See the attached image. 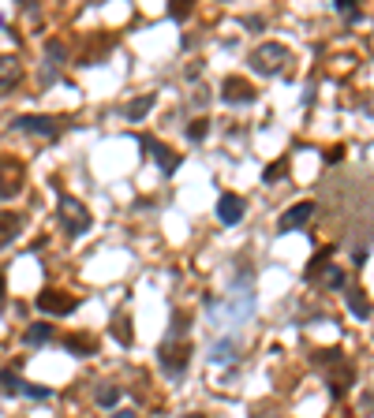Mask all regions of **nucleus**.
<instances>
[{
	"mask_svg": "<svg viewBox=\"0 0 374 418\" xmlns=\"http://www.w3.org/2000/svg\"><path fill=\"white\" fill-rule=\"evenodd\" d=\"M341 157H344V150H341V146H333V150L326 153V161H330V164H337V161H341Z\"/></svg>",
	"mask_w": 374,
	"mask_h": 418,
	"instance_id": "nucleus-30",
	"label": "nucleus"
},
{
	"mask_svg": "<svg viewBox=\"0 0 374 418\" xmlns=\"http://www.w3.org/2000/svg\"><path fill=\"white\" fill-rule=\"evenodd\" d=\"M0 303H4V273H0Z\"/></svg>",
	"mask_w": 374,
	"mask_h": 418,
	"instance_id": "nucleus-32",
	"label": "nucleus"
},
{
	"mask_svg": "<svg viewBox=\"0 0 374 418\" xmlns=\"http://www.w3.org/2000/svg\"><path fill=\"white\" fill-rule=\"evenodd\" d=\"M187 325H191L187 314H172V332H169V340H180V336L187 332Z\"/></svg>",
	"mask_w": 374,
	"mask_h": 418,
	"instance_id": "nucleus-23",
	"label": "nucleus"
},
{
	"mask_svg": "<svg viewBox=\"0 0 374 418\" xmlns=\"http://www.w3.org/2000/svg\"><path fill=\"white\" fill-rule=\"evenodd\" d=\"M23 396H34V399H45V396H49V388H45V385H30V381H26V385H23Z\"/></svg>",
	"mask_w": 374,
	"mask_h": 418,
	"instance_id": "nucleus-28",
	"label": "nucleus"
},
{
	"mask_svg": "<svg viewBox=\"0 0 374 418\" xmlns=\"http://www.w3.org/2000/svg\"><path fill=\"white\" fill-rule=\"evenodd\" d=\"M187 359H191V343L187 340H165L158 348V362L169 377H184L187 370Z\"/></svg>",
	"mask_w": 374,
	"mask_h": 418,
	"instance_id": "nucleus-4",
	"label": "nucleus"
},
{
	"mask_svg": "<svg viewBox=\"0 0 374 418\" xmlns=\"http://www.w3.org/2000/svg\"><path fill=\"white\" fill-rule=\"evenodd\" d=\"M330 258H333V247H322V250H318L311 262H307V273H303L307 281H318V276L326 273V265H330Z\"/></svg>",
	"mask_w": 374,
	"mask_h": 418,
	"instance_id": "nucleus-16",
	"label": "nucleus"
},
{
	"mask_svg": "<svg viewBox=\"0 0 374 418\" xmlns=\"http://www.w3.org/2000/svg\"><path fill=\"white\" fill-rule=\"evenodd\" d=\"M23 82V64L15 57H0V97H8Z\"/></svg>",
	"mask_w": 374,
	"mask_h": 418,
	"instance_id": "nucleus-11",
	"label": "nucleus"
},
{
	"mask_svg": "<svg viewBox=\"0 0 374 418\" xmlns=\"http://www.w3.org/2000/svg\"><path fill=\"white\" fill-rule=\"evenodd\" d=\"M315 366L318 370H326V381H330V392L341 399L344 392H348V385H352V362L344 359V351H315Z\"/></svg>",
	"mask_w": 374,
	"mask_h": 418,
	"instance_id": "nucleus-1",
	"label": "nucleus"
},
{
	"mask_svg": "<svg viewBox=\"0 0 374 418\" xmlns=\"http://www.w3.org/2000/svg\"><path fill=\"white\" fill-rule=\"evenodd\" d=\"M23 340L30 343V348H41V343H49V340H53V325H45V321H34V325H26Z\"/></svg>",
	"mask_w": 374,
	"mask_h": 418,
	"instance_id": "nucleus-15",
	"label": "nucleus"
},
{
	"mask_svg": "<svg viewBox=\"0 0 374 418\" xmlns=\"http://www.w3.org/2000/svg\"><path fill=\"white\" fill-rule=\"evenodd\" d=\"M333 8H337V12H341V15H344V19H355V15H359V8H355V4H352V0H337V4H333Z\"/></svg>",
	"mask_w": 374,
	"mask_h": 418,
	"instance_id": "nucleus-27",
	"label": "nucleus"
},
{
	"mask_svg": "<svg viewBox=\"0 0 374 418\" xmlns=\"http://www.w3.org/2000/svg\"><path fill=\"white\" fill-rule=\"evenodd\" d=\"M75 295L71 292H60V287H45L38 295V310L41 314H53V318H68V314H75Z\"/></svg>",
	"mask_w": 374,
	"mask_h": 418,
	"instance_id": "nucleus-6",
	"label": "nucleus"
},
{
	"mask_svg": "<svg viewBox=\"0 0 374 418\" xmlns=\"http://www.w3.org/2000/svg\"><path fill=\"white\" fill-rule=\"evenodd\" d=\"M236 355H240V343L236 340H217L214 343V362H221V366H229Z\"/></svg>",
	"mask_w": 374,
	"mask_h": 418,
	"instance_id": "nucleus-17",
	"label": "nucleus"
},
{
	"mask_svg": "<svg viewBox=\"0 0 374 418\" xmlns=\"http://www.w3.org/2000/svg\"><path fill=\"white\" fill-rule=\"evenodd\" d=\"M206 131H209V120H195V124L187 127V138H191V142H203Z\"/></svg>",
	"mask_w": 374,
	"mask_h": 418,
	"instance_id": "nucleus-25",
	"label": "nucleus"
},
{
	"mask_svg": "<svg viewBox=\"0 0 374 418\" xmlns=\"http://www.w3.org/2000/svg\"><path fill=\"white\" fill-rule=\"evenodd\" d=\"M221 97L229 101V105H251V101L259 97V94H254V86H251L247 79L229 75V79H225V86H221Z\"/></svg>",
	"mask_w": 374,
	"mask_h": 418,
	"instance_id": "nucleus-8",
	"label": "nucleus"
},
{
	"mask_svg": "<svg viewBox=\"0 0 374 418\" xmlns=\"http://www.w3.org/2000/svg\"><path fill=\"white\" fill-rule=\"evenodd\" d=\"M120 388H116V385H105L102 388V392H97V403H102V407H116V403H120Z\"/></svg>",
	"mask_w": 374,
	"mask_h": 418,
	"instance_id": "nucleus-22",
	"label": "nucleus"
},
{
	"mask_svg": "<svg viewBox=\"0 0 374 418\" xmlns=\"http://www.w3.org/2000/svg\"><path fill=\"white\" fill-rule=\"evenodd\" d=\"M285 64H288V49L281 41H266V45H259V49L251 53V68L262 71V75H277Z\"/></svg>",
	"mask_w": 374,
	"mask_h": 418,
	"instance_id": "nucleus-5",
	"label": "nucleus"
},
{
	"mask_svg": "<svg viewBox=\"0 0 374 418\" xmlns=\"http://www.w3.org/2000/svg\"><path fill=\"white\" fill-rule=\"evenodd\" d=\"M23 183H26L23 161H19V157H12V153H0V202L15 198V194L23 191Z\"/></svg>",
	"mask_w": 374,
	"mask_h": 418,
	"instance_id": "nucleus-3",
	"label": "nucleus"
},
{
	"mask_svg": "<svg viewBox=\"0 0 374 418\" xmlns=\"http://www.w3.org/2000/svg\"><path fill=\"white\" fill-rule=\"evenodd\" d=\"M23 385L26 381H19L15 370H0V392L4 396H23Z\"/></svg>",
	"mask_w": 374,
	"mask_h": 418,
	"instance_id": "nucleus-18",
	"label": "nucleus"
},
{
	"mask_svg": "<svg viewBox=\"0 0 374 418\" xmlns=\"http://www.w3.org/2000/svg\"><path fill=\"white\" fill-rule=\"evenodd\" d=\"M169 15H172V19H187L191 4H187V0H176V4H169Z\"/></svg>",
	"mask_w": 374,
	"mask_h": 418,
	"instance_id": "nucleus-26",
	"label": "nucleus"
},
{
	"mask_svg": "<svg viewBox=\"0 0 374 418\" xmlns=\"http://www.w3.org/2000/svg\"><path fill=\"white\" fill-rule=\"evenodd\" d=\"M113 336H116V343H120V348H131L135 336H131V318H127V314L113 321Z\"/></svg>",
	"mask_w": 374,
	"mask_h": 418,
	"instance_id": "nucleus-20",
	"label": "nucleus"
},
{
	"mask_svg": "<svg viewBox=\"0 0 374 418\" xmlns=\"http://www.w3.org/2000/svg\"><path fill=\"white\" fill-rule=\"evenodd\" d=\"M348 310L355 314V318H371V303H367V295H363V292H352V295H348Z\"/></svg>",
	"mask_w": 374,
	"mask_h": 418,
	"instance_id": "nucleus-21",
	"label": "nucleus"
},
{
	"mask_svg": "<svg viewBox=\"0 0 374 418\" xmlns=\"http://www.w3.org/2000/svg\"><path fill=\"white\" fill-rule=\"evenodd\" d=\"M15 127L26 135H41V138H57L64 131V120H53V116H19Z\"/></svg>",
	"mask_w": 374,
	"mask_h": 418,
	"instance_id": "nucleus-7",
	"label": "nucleus"
},
{
	"mask_svg": "<svg viewBox=\"0 0 374 418\" xmlns=\"http://www.w3.org/2000/svg\"><path fill=\"white\" fill-rule=\"evenodd\" d=\"M311 217H315V202H296V206H292L285 217L277 220V228L281 231H296V228H303Z\"/></svg>",
	"mask_w": 374,
	"mask_h": 418,
	"instance_id": "nucleus-12",
	"label": "nucleus"
},
{
	"mask_svg": "<svg viewBox=\"0 0 374 418\" xmlns=\"http://www.w3.org/2000/svg\"><path fill=\"white\" fill-rule=\"evenodd\" d=\"M142 150L158 161V169L165 172V175H172V172L180 169V153H172L165 142H158V138H142Z\"/></svg>",
	"mask_w": 374,
	"mask_h": 418,
	"instance_id": "nucleus-9",
	"label": "nucleus"
},
{
	"mask_svg": "<svg viewBox=\"0 0 374 418\" xmlns=\"http://www.w3.org/2000/svg\"><path fill=\"white\" fill-rule=\"evenodd\" d=\"M243 213H247V206H243L240 194H229V191H225L221 198H217V220H221V225H240Z\"/></svg>",
	"mask_w": 374,
	"mask_h": 418,
	"instance_id": "nucleus-10",
	"label": "nucleus"
},
{
	"mask_svg": "<svg viewBox=\"0 0 374 418\" xmlns=\"http://www.w3.org/2000/svg\"><path fill=\"white\" fill-rule=\"evenodd\" d=\"M285 169H288V164H285V161H277V164H270V169H266V183H270V180H281V175H285Z\"/></svg>",
	"mask_w": 374,
	"mask_h": 418,
	"instance_id": "nucleus-29",
	"label": "nucleus"
},
{
	"mask_svg": "<svg viewBox=\"0 0 374 418\" xmlns=\"http://www.w3.org/2000/svg\"><path fill=\"white\" fill-rule=\"evenodd\" d=\"M57 217H60V225L68 236H83V231L90 228V213L86 206L79 198H71V194H60V202H57Z\"/></svg>",
	"mask_w": 374,
	"mask_h": 418,
	"instance_id": "nucleus-2",
	"label": "nucleus"
},
{
	"mask_svg": "<svg viewBox=\"0 0 374 418\" xmlns=\"http://www.w3.org/2000/svg\"><path fill=\"white\" fill-rule=\"evenodd\" d=\"M153 101H158L153 94H142V97H135L131 105L124 108V116H127V120H142V116H146V113H150V108H153Z\"/></svg>",
	"mask_w": 374,
	"mask_h": 418,
	"instance_id": "nucleus-19",
	"label": "nucleus"
},
{
	"mask_svg": "<svg viewBox=\"0 0 374 418\" xmlns=\"http://www.w3.org/2000/svg\"><path fill=\"white\" fill-rule=\"evenodd\" d=\"M64 348H68L71 355H94L97 340L90 336V332H71V336H64Z\"/></svg>",
	"mask_w": 374,
	"mask_h": 418,
	"instance_id": "nucleus-14",
	"label": "nucleus"
},
{
	"mask_svg": "<svg viewBox=\"0 0 374 418\" xmlns=\"http://www.w3.org/2000/svg\"><path fill=\"white\" fill-rule=\"evenodd\" d=\"M187 418H203V415H187Z\"/></svg>",
	"mask_w": 374,
	"mask_h": 418,
	"instance_id": "nucleus-33",
	"label": "nucleus"
},
{
	"mask_svg": "<svg viewBox=\"0 0 374 418\" xmlns=\"http://www.w3.org/2000/svg\"><path fill=\"white\" fill-rule=\"evenodd\" d=\"M113 418H135V411H116Z\"/></svg>",
	"mask_w": 374,
	"mask_h": 418,
	"instance_id": "nucleus-31",
	"label": "nucleus"
},
{
	"mask_svg": "<svg viewBox=\"0 0 374 418\" xmlns=\"http://www.w3.org/2000/svg\"><path fill=\"white\" fill-rule=\"evenodd\" d=\"M23 231V217L19 213H0V250L8 243H15V236Z\"/></svg>",
	"mask_w": 374,
	"mask_h": 418,
	"instance_id": "nucleus-13",
	"label": "nucleus"
},
{
	"mask_svg": "<svg viewBox=\"0 0 374 418\" xmlns=\"http://www.w3.org/2000/svg\"><path fill=\"white\" fill-rule=\"evenodd\" d=\"M322 284H326V287H333V292H337V287H344V273H341L337 265H330V269H326V276H322Z\"/></svg>",
	"mask_w": 374,
	"mask_h": 418,
	"instance_id": "nucleus-24",
	"label": "nucleus"
}]
</instances>
